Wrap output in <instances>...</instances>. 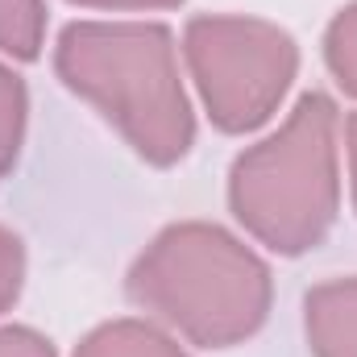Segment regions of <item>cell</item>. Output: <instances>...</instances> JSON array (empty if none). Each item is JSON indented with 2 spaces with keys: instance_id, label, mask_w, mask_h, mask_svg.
Returning <instances> with one entry per match:
<instances>
[{
  "instance_id": "6da1fadb",
  "label": "cell",
  "mask_w": 357,
  "mask_h": 357,
  "mask_svg": "<svg viewBox=\"0 0 357 357\" xmlns=\"http://www.w3.org/2000/svg\"><path fill=\"white\" fill-rule=\"evenodd\" d=\"M54 71L116 125L154 167H175L195 142L191 100L178 79L175 33L154 21H71L54 46Z\"/></svg>"
},
{
  "instance_id": "7a4b0ae2",
  "label": "cell",
  "mask_w": 357,
  "mask_h": 357,
  "mask_svg": "<svg viewBox=\"0 0 357 357\" xmlns=\"http://www.w3.org/2000/svg\"><path fill=\"white\" fill-rule=\"evenodd\" d=\"M129 299L178 328L191 345L229 349L270 316V266L229 229L208 220L167 225L129 270Z\"/></svg>"
},
{
  "instance_id": "3957f363",
  "label": "cell",
  "mask_w": 357,
  "mask_h": 357,
  "mask_svg": "<svg viewBox=\"0 0 357 357\" xmlns=\"http://www.w3.org/2000/svg\"><path fill=\"white\" fill-rule=\"evenodd\" d=\"M341 112L324 91H303L266 142L237 154L229 208L274 254H307L341 208Z\"/></svg>"
},
{
  "instance_id": "277c9868",
  "label": "cell",
  "mask_w": 357,
  "mask_h": 357,
  "mask_svg": "<svg viewBox=\"0 0 357 357\" xmlns=\"http://www.w3.org/2000/svg\"><path fill=\"white\" fill-rule=\"evenodd\" d=\"M183 54L220 133H250L278 112L299 71V46L262 17H191Z\"/></svg>"
},
{
  "instance_id": "5b68a950",
  "label": "cell",
  "mask_w": 357,
  "mask_h": 357,
  "mask_svg": "<svg viewBox=\"0 0 357 357\" xmlns=\"http://www.w3.org/2000/svg\"><path fill=\"white\" fill-rule=\"evenodd\" d=\"M303 328L312 357H357V274L307 291Z\"/></svg>"
},
{
  "instance_id": "8992f818",
  "label": "cell",
  "mask_w": 357,
  "mask_h": 357,
  "mask_svg": "<svg viewBox=\"0 0 357 357\" xmlns=\"http://www.w3.org/2000/svg\"><path fill=\"white\" fill-rule=\"evenodd\" d=\"M75 357H187L171 333L150 320H108L75 345Z\"/></svg>"
},
{
  "instance_id": "52a82bcc",
  "label": "cell",
  "mask_w": 357,
  "mask_h": 357,
  "mask_svg": "<svg viewBox=\"0 0 357 357\" xmlns=\"http://www.w3.org/2000/svg\"><path fill=\"white\" fill-rule=\"evenodd\" d=\"M46 42V0H0V50L29 63Z\"/></svg>"
},
{
  "instance_id": "ba28073f",
  "label": "cell",
  "mask_w": 357,
  "mask_h": 357,
  "mask_svg": "<svg viewBox=\"0 0 357 357\" xmlns=\"http://www.w3.org/2000/svg\"><path fill=\"white\" fill-rule=\"evenodd\" d=\"M25 116H29V96L21 75H13L0 63V175L17 167L21 142H25Z\"/></svg>"
},
{
  "instance_id": "9c48e42d",
  "label": "cell",
  "mask_w": 357,
  "mask_h": 357,
  "mask_svg": "<svg viewBox=\"0 0 357 357\" xmlns=\"http://www.w3.org/2000/svg\"><path fill=\"white\" fill-rule=\"evenodd\" d=\"M324 63L337 75V84L349 96H357V0L345 4L328 21V29H324Z\"/></svg>"
},
{
  "instance_id": "30bf717a",
  "label": "cell",
  "mask_w": 357,
  "mask_h": 357,
  "mask_svg": "<svg viewBox=\"0 0 357 357\" xmlns=\"http://www.w3.org/2000/svg\"><path fill=\"white\" fill-rule=\"evenodd\" d=\"M25 282V245L13 229L0 225V312H8Z\"/></svg>"
},
{
  "instance_id": "8fae6325",
  "label": "cell",
  "mask_w": 357,
  "mask_h": 357,
  "mask_svg": "<svg viewBox=\"0 0 357 357\" xmlns=\"http://www.w3.org/2000/svg\"><path fill=\"white\" fill-rule=\"evenodd\" d=\"M0 357H59V354L38 328L8 324V328H0Z\"/></svg>"
},
{
  "instance_id": "7c38bea8",
  "label": "cell",
  "mask_w": 357,
  "mask_h": 357,
  "mask_svg": "<svg viewBox=\"0 0 357 357\" xmlns=\"http://www.w3.org/2000/svg\"><path fill=\"white\" fill-rule=\"evenodd\" d=\"M84 8H175L183 0H71Z\"/></svg>"
},
{
  "instance_id": "4fadbf2b",
  "label": "cell",
  "mask_w": 357,
  "mask_h": 357,
  "mask_svg": "<svg viewBox=\"0 0 357 357\" xmlns=\"http://www.w3.org/2000/svg\"><path fill=\"white\" fill-rule=\"evenodd\" d=\"M345 146H349V175H354V204H357V112L345 121Z\"/></svg>"
}]
</instances>
